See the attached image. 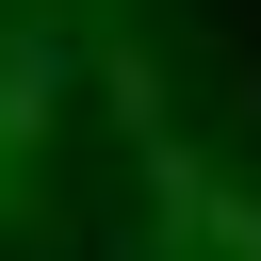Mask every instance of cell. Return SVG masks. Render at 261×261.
I'll return each mask as SVG.
<instances>
[{
    "mask_svg": "<svg viewBox=\"0 0 261 261\" xmlns=\"http://www.w3.org/2000/svg\"><path fill=\"white\" fill-rule=\"evenodd\" d=\"M0 261H261V98L179 0H0Z\"/></svg>",
    "mask_w": 261,
    "mask_h": 261,
    "instance_id": "obj_1",
    "label": "cell"
}]
</instances>
